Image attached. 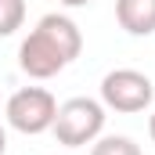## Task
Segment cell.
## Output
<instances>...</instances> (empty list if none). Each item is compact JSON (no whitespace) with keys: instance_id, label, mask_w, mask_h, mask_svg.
<instances>
[{"instance_id":"cell-8","label":"cell","mask_w":155,"mask_h":155,"mask_svg":"<svg viewBox=\"0 0 155 155\" xmlns=\"http://www.w3.org/2000/svg\"><path fill=\"white\" fill-rule=\"evenodd\" d=\"M58 4H65V7H87V4H94V0H58Z\"/></svg>"},{"instance_id":"cell-2","label":"cell","mask_w":155,"mask_h":155,"mask_svg":"<svg viewBox=\"0 0 155 155\" xmlns=\"http://www.w3.org/2000/svg\"><path fill=\"white\" fill-rule=\"evenodd\" d=\"M101 130H105V105L94 97H69L65 105H58V116L51 126V134L65 148L94 144L101 137Z\"/></svg>"},{"instance_id":"cell-3","label":"cell","mask_w":155,"mask_h":155,"mask_svg":"<svg viewBox=\"0 0 155 155\" xmlns=\"http://www.w3.org/2000/svg\"><path fill=\"white\" fill-rule=\"evenodd\" d=\"M4 112H7L11 130L36 137V134H47V130L54 126L58 101H54V94H51V90H43V87H22V90H15V94H11V101H7V108H4Z\"/></svg>"},{"instance_id":"cell-1","label":"cell","mask_w":155,"mask_h":155,"mask_svg":"<svg viewBox=\"0 0 155 155\" xmlns=\"http://www.w3.org/2000/svg\"><path fill=\"white\" fill-rule=\"evenodd\" d=\"M83 51V33L69 15H43L36 29L22 40L18 47V65L29 79H51L65 65H72Z\"/></svg>"},{"instance_id":"cell-4","label":"cell","mask_w":155,"mask_h":155,"mask_svg":"<svg viewBox=\"0 0 155 155\" xmlns=\"http://www.w3.org/2000/svg\"><path fill=\"white\" fill-rule=\"evenodd\" d=\"M155 97L152 79L137 69H112L108 76L101 79V105L112 108V112H144Z\"/></svg>"},{"instance_id":"cell-10","label":"cell","mask_w":155,"mask_h":155,"mask_svg":"<svg viewBox=\"0 0 155 155\" xmlns=\"http://www.w3.org/2000/svg\"><path fill=\"white\" fill-rule=\"evenodd\" d=\"M148 134H152V141H155V112H152V119H148Z\"/></svg>"},{"instance_id":"cell-9","label":"cell","mask_w":155,"mask_h":155,"mask_svg":"<svg viewBox=\"0 0 155 155\" xmlns=\"http://www.w3.org/2000/svg\"><path fill=\"white\" fill-rule=\"evenodd\" d=\"M7 152V134H4V126H0V155Z\"/></svg>"},{"instance_id":"cell-7","label":"cell","mask_w":155,"mask_h":155,"mask_svg":"<svg viewBox=\"0 0 155 155\" xmlns=\"http://www.w3.org/2000/svg\"><path fill=\"white\" fill-rule=\"evenodd\" d=\"M90 155H141V148H137L130 137L112 134V137H97L94 148H90Z\"/></svg>"},{"instance_id":"cell-5","label":"cell","mask_w":155,"mask_h":155,"mask_svg":"<svg viewBox=\"0 0 155 155\" xmlns=\"http://www.w3.org/2000/svg\"><path fill=\"white\" fill-rule=\"evenodd\" d=\"M116 22L130 36L155 33V0H116Z\"/></svg>"},{"instance_id":"cell-6","label":"cell","mask_w":155,"mask_h":155,"mask_svg":"<svg viewBox=\"0 0 155 155\" xmlns=\"http://www.w3.org/2000/svg\"><path fill=\"white\" fill-rule=\"evenodd\" d=\"M25 22V0H0V36H15Z\"/></svg>"}]
</instances>
